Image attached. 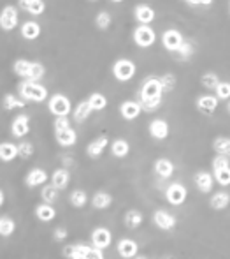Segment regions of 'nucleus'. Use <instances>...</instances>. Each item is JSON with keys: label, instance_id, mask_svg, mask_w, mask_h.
I'll use <instances>...</instances> for the list:
<instances>
[{"label": "nucleus", "instance_id": "obj_1", "mask_svg": "<svg viewBox=\"0 0 230 259\" xmlns=\"http://www.w3.org/2000/svg\"><path fill=\"white\" fill-rule=\"evenodd\" d=\"M18 94L27 103H44L47 99L46 87L41 85L39 81H30V79H25L18 85Z\"/></svg>", "mask_w": 230, "mask_h": 259}, {"label": "nucleus", "instance_id": "obj_2", "mask_svg": "<svg viewBox=\"0 0 230 259\" xmlns=\"http://www.w3.org/2000/svg\"><path fill=\"white\" fill-rule=\"evenodd\" d=\"M163 94H165L163 87L160 83V78H156V76H148L141 83V90H139L141 99H162Z\"/></svg>", "mask_w": 230, "mask_h": 259}, {"label": "nucleus", "instance_id": "obj_3", "mask_svg": "<svg viewBox=\"0 0 230 259\" xmlns=\"http://www.w3.org/2000/svg\"><path fill=\"white\" fill-rule=\"evenodd\" d=\"M111 71H112V76H114L118 81L125 83V81H130V79L136 76L137 65L134 64L132 60H129V58H120V60L114 62Z\"/></svg>", "mask_w": 230, "mask_h": 259}, {"label": "nucleus", "instance_id": "obj_4", "mask_svg": "<svg viewBox=\"0 0 230 259\" xmlns=\"http://www.w3.org/2000/svg\"><path fill=\"white\" fill-rule=\"evenodd\" d=\"M47 109L49 113H53L54 116H69L72 111V104L71 99L64 94H54V96L49 97L47 101Z\"/></svg>", "mask_w": 230, "mask_h": 259}, {"label": "nucleus", "instance_id": "obj_5", "mask_svg": "<svg viewBox=\"0 0 230 259\" xmlns=\"http://www.w3.org/2000/svg\"><path fill=\"white\" fill-rule=\"evenodd\" d=\"M132 37L139 48H149V46H153L156 41V34L151 28V25H137V27L134 28Z\"/></svg>", "mask_w": 230, "mask_h": 259}, {"label": "nucleus", "instance_id": "obj_6", "mask_svg": "<svg viewBox=\"0 0 230 259\" xmlns=\"http://www.w3.org/2000/svg\"><path fill=\"white\" fill-rule=\"evenodd\" d=\"M186 196H188V191L183 184L180 182H174V184H169L165 187V198L167 201L172 206H181L186 201Z\"/></svg>", "mask_w": 230, "mask_h": 259}, {"label": "nucleus", "instance_id": "obj_7", "mask_svg": "<svg viewBox=\"0 0 230 259\" xmlns=\"http://www.w3.org/2000/svg\"><path fill=\"white\" fill-rule=\"evenodd\" d=\"M183 42H185V37L181 35L180 30H176V28H167V30L162 34L163 48H165L167 52H170V53L180 52V48L183 46Z\"/></svg>", "mask_w": 230, "mask_h": 259}, {"label": "nucleus", "instance_id": "obj_8", "mask_svg": "<svg viewBox=\"0 0 230 259\" xmlns=\"http://www.w3.org/2000/svg\"><path fill=\"white\" fill-rule=\"evenodd\" d=\"M18 23H20V11H18V7L14 6L4 7L2 14H0V27H2V30L6 32L14 30L18 27Z\"/></svg>", "mask_w": 230, "mask_h": 259}, {"label": "nucleus", "instance_id": "obj_9", "mask_svg": "<svg viewBox=\"0 0 230 259\" xmlns=\"http://www.w3.org/2000/svg\"><path fill=\"white\" fill-rule=\"evenodd\" d=\"M153 222L156 224V228H160L162 231H172L176 228L178 221L172 213H169L167 210H156L153 213Z\"/></svg>", "mask_w": 230, "mask_h": 259}, {"label": "nucleus", "instance_id": "obj_10", "mask_svg": "<svg viewBox=\"0 0 230 259\" xmlns=\"http://www.w3.org/2000/svg\"><path fill=\"white\" fill-rule=\"evenodd\" d=\"M148 131H149V136H151L153 140H158V141L167 140V138H169V133H170L167 120H162V118L151 120V122H149Z\"/></svg>", "mask_w": 230, "mask_h": 259}, {"label": "nucleus", "instance_id": "obj_11", "mask_svg": "<svg viewBox=\"0 0 230 259\" xmlns=\"http://www.w3.org/2000/svg\"><path fill=\"white\" fill-rule=\"evenodd\" d=\"M112 242V235L107 228H95L92 231V245L97 249L104 250L111 245Z\"/></svg>", "mask_w": 230, "mask_h": 259}, {"label": "nucleus", "instance_id": "obj_12", "mask_svg": "<svg viewBox=\"0 0 230 259\" xmlns=\"http://www.w3.org/2000/svg\"><path fill=\"white\" fill-rule=\"evenodd\" d=\"M30 131V116L28 115H18L11 123V134L14 138H25Z\"/></svg>", "mask_w": 230, "mask_h": 259}, {"label": "nucleus", "instance_id": "obj_13", "mask_svg": "<svg viewBox=\"0 0 230 259\" xmlns=\"http://www.w3.org/2000/svg\"><path fill=\"white\" fill-rule=\"evenodd\" d=\"M218 97L216 96H211V94H204V96L197 97V109L204 115H213L214 111L218 109Z\"/></svg>", "mask_w": 230, "mask_h": 259}, {"label": "nucleus", "instance_id": "obj_14", "mask_svg": "<svg viewBox=\"0 0 230 259\" xmlns=\"http://www.w3.org/2000/svg\"><path fill=\"white\" fill-rule=\"evenodd\" d=\"M134 18L139 21V25H151L156 18V13L148 4H139L136 9H134Z\"/></svg>", "mask_w": 230, "mask_h": 259}, {"label": "nucleus", "instance_id": "obj_15", "mask_svg": "<svg viewBox=\"0 0 230 259\" xmlns=\"http://www.w3.org/2000/svg\"><path fill=\"white\" fill-rule=\"evenodd\" d=\"M107 147H111L107 136H98L88 143V147H86V155H88L90 159H98V157L104 154Z\"/></svg>", "mask_w": 230, "mask_h": 259}, {"label": "nucleus", "instance_id": "obj_16", "mask_svg": "<svg viewBox=\"0 0 230 259\" xmlns=\"http://www.w3.org/2000/svg\"><path fill=\"white\" fill-rule=\"evenodd\" d=\"M116 249H118V254L123 259H134L139 254V245L132 238H122L118 242V245H116Z\"/></svg>", "mask_w": 230, "mask_h": 259}, {"label": "nucleus", "instance_id": "obj_17", "mask_svg": "<svg viewBox=\"0 0 230 259\" xmlns=\"http://www.w3.org/2000/svg\"><path fill=\"white\" fill-rule=\"evenodd\" d=\"M47 182V173L42 167H34L27 173L25 177V185L27 187H39V185H46Z\"/></svg>", "mask_w": 230, "mask_h": 259}, {"label": "nucleus", "instance_id": "obj_18", "mask_svg": "<svg viewBox=\"0 0 230 259\" xmlns=\"http://www.w3.org/2000/svg\"><path fill=\"white\" fill-rule=\"evenodd\" d=\"M193 182H195V187L199 189L200 192H204V194L213 191L214 178H213V175L207 173V171H199V173L193 177Z\"/></svg>", "mask_w": 230, "mask_h": 259}, {"label": "nucleus", "instance_id": "obj_19", "mask_svg": "<svg viewBox=\"0 0 230 259\" xmlns=\"http://www.w3.org/2000/svg\"><path fill=\"white\" fill-rule=\"evenodd\" d=\"M141 111L142 108L139 104V101H125V103H122V106H120V115L125 120H129V122L136 120L141 115Z\"/></svg>", "mask_w": 230, "mask_h": 259}, {"label": "nucleus", "instance_id": "obj_20", "mask_svg": "<svg viewBox=\"0 0 230 259\" xmlns=\"http://www.w3.org/2000/svg\"><path fill=\"white\" fill-rule=\"evenodd\" d=\"M153 169H155L156 177H160L162 180H169L170 177L174 175V164L170 162L169 159H158L155 162V166H153Z\"/></svg>", "mask_w": 230, "mask_h": 259}, {"label": "nucleus", "instance_id": "obj_21", "mask_svg": "<svg viewBox=\"0 0 230 259\" xmlns=\"http://www.w3.org/2000/svg\"><path fill=\"white\" fill-rule=\"evenodd\" d=\"M20 32H21V37L23 39H27V41H35V39L41 35V25H39L37 21L28 20L21 25Z\"/></svg>", "mask_w": 230, "mask_h": 259}, {"label": "nucleus", "instance_id": "obj_22", "mask_svg": "<svg viewBox=\"0 0 230 259\" xmlns=\"http://www.w3.org/2000/svg\"><path fill=\"white\" fill-rule=\"evenodd\" d=\"M20 7L32 16H41L46 11L44 0H20Z\"/></svg>", "mask_w": 230, "mask_h": 259}, {"label": "nucleus", "instance_id": "obj_23", "mask_svg": "<svg viewBox=\"0 0 230 259\" xmlns=\"http://www.w3.org/2000/svg\"><path fill=\"white\" fill-rule=\"evenodd\" d=\"M54 140H56L58 145H62V147H72V145H76V141H78V134H76V131L72 129V127H69V129L65 131H58V133H54Z\"/></svg>", "mask_w": 230, "mask_h": 259}, {"label": "nucleus", "instance_id": "obj_24", "mask_svg": "<svg viewBox=\"0 0 230 259\" xmlns=\"http://www.w3.org/2000/svg\"><path fill=\"white\" fill-rule=\"evenodd\" d=\"M90 247L83 245V243H74V245H65L64 256L67 259H86Z\"/></svg>", "mask_w": 230, "mask_h": 259}, {"label": "nucleus", "instance_id": "obj_25", "mask_svg": "<svg viewBox=\"0 0 230 259\" xmlns=\"http://www.w3.org/2000/svg\"><path fill=\"white\" fill-rule=\"evenodd\" d=\"M69 180H71V175H69L67 167H58V169H54L53 175H51V184H53L54 187L60 189V191L67 187Z\"/></svg>", "mask_w": 230, "mask_h": 259}, {"label": "nucleus", "instance_id": "obj_26", "mask_svg": "<svg viewBox=\"0 0 230 259\" xmlns=\"http://www.w3.org/2000/svg\"><path fill=\"white\" fill-rule=\"evenodd\" d=\"M228 205H230V194L225 191L214 192L209 199V206L213 208V210H225Z\"/></svg>", "mask_w": 230, "mask_h": 259}, {"label": "nucleus", "instance_id": "obj_27", "mask_svg": "<svg viewBox=\"0 0 230 259\" xmlns=\"http://www.w3.org/2000/svg\"><path fill=\"white\" fill-rule=\"evenodd\" d=\"M35 217L41 222H51L56 217V210L49 203H41V205H37V208H35Z\"/></svg>", "mask_w": 230, "mask_h": 259}, {"label": "nucleus", "instance_id": "obj_28", "mask_svg": "<svg viewBox=\"0 0 230 259\" xmlns=\"http://www.w3.org/2000/svg\"><path fill=\"white\" fill-rule=\"evenodd\" d=\"M92 111H93V108L90 106L88 99H86V101H81V103L76 104L74 111H72V116H74L76 122L81 123V122H85V120H88V116L92 115Z\"/></svg>", "mask_w": 230, "mask_h": 259}, {"label": "nucleus", "instance_id": "obj_29", "mask_svg": "<svg viewBox=\"0 0 230 259\" xmlns=\"http://www.w3.org/2000/svg\"><path fill=\"white\" fill-rule=\"evenodd\" d=\"M27 106V101L21 99V97H16L14 94H6L2 99V108L6 111H14V109H21Z\"/></svg>", "mask_w": 230, "mask_h": 259}, {"label": "nucleus", "instance_id": "obj_30", "mask_svg": "<svg viewBox=\"0 0 230 259\" xmlns=\"http://www.w3.org/2000/svg\"><path fill=\"white\" fill-rule=\"evenodd\" d=\"M111 154L114 157H118V159H123V157H127L130 154V145L127 140H123V138H120V140H114L111 141Z\"/></svg>", "mask_w": 230, "mask_h": 259}, {"label": "nucleus", "instance_id": "obj_31", "mask_svg": "<svg viewBox=\"0 0 230 259\" xmlns=\"http://www.w3.org/2000/svg\"><path fill=\"white\" fill-rule=\"evenodd\" d=\"M213 150L216 155H223L230 159V138L227 136H218L213 140Z\"/></svg>", "mask_w": 230, "mask_h": 259}, {"label": "nucleus", "instance_id": "obj_32", "mask_svg": "<svg viewBox=\"0 0 230 259\" xmlns=\"http://www.w3.org/2000/svg\"><path fill=\"white\" fill-rule=\"evenodd\" d=\"M123 222H125V226L129 229H137L139 226L144 222V215H142V211H139V210H129L125 213Z\"/></svg>", "mask_w": 230, "mask_h": 259}, {"label": "nucleus", "instance_id": "obj_33", "mask_svg": "<svg viewBox=\"0 0 230 259\" xmlns=\"http://www.w3.org/2000/svg\"><path fill=\"white\" fill-rule=\"evenodd\" d=\"M92 205L93 208H97V210H105V208H109L112 205V196L104 191L95 192V196L92 198Z\"/></svg>", "mask_w": 230, "mask_h": 259}, {"label": "nucleus", "instance_id": "obj_34", "mask_svg": "<svg viewBox=\"0 0 230 259\" xmlns=\"http://www.w3.org/2000/svg\"><path fill=\"white\" fill-rule=\"evenodd\" d=\"M16 157H18V145H13L9 141L0 145V159H2V162H11Z\"/></svg>", "mask_w": 230, "mask_h": 259}, {"label": "nucleus", "instance_id": "obj_35", "mask_svg": "<svg viewBox=\"0 0 230 259\" xmlns=\"http://www.w3.org/2000/svg\"><path fill=\"white\" fill-rule=\"evenodd\" d=\"M221 83L220 76L216 72H204L202 78H200V85L206 90H216V87Z\"/></svg>", "mask_w": 230, "mask_h": 259}, {"label": "nucleus", "instance_id": "obj_36", "mask_svg": "<svg viewBox=\"0 0 230 259\" xmlns=\"http://www.w3.org/2000/svg\"><path fill=\"white\" fill-rule=\"evenodd\" d=\"M30 67H32V62L25 60V58H20V60L14 62L13 71H14V74L20 76V78L28 79V74H30Z\"/></svg>", "mask_w": 230, "mask_h": 259}, {"label": "nucleus", "instance_id": "obj_37", "mask_svg": "<svg viewBox=\"0 0 230 259\" xmlns=\"http://www.w3.org/2000/svg\"><path fill=\"white\" fill-rule=\"evenodd\" d=\"M69 201H71V205L74 208H83L88 203V194L85 191H81V189H76L69 196Z\"/></svg>", "mask_w": 230, "mask_h": 259}, {"label": "nucleus", "instance_id": "obj_38", "mask_svg": "<svg viewBox=\"0 0 230 259\" xmlns=\"http://www.w3.org/2000/svg\"><path fill=\"white\" fill-rule=\"evenodd\" d=\"M88 103L93 108V111H102V109L107 108V97L100 92H93L92 96L88 97Z\"/></svg>", "mask_w": 230, "mask_h": 259}, {"label": "nucleus", "instance_id": "obj_39", "mask_svg": "<svg viewBox=\"0 0 230 259\" xmlns=\"http://www.w3.org/2000/svg\"><path fill=\"white\" fill-rule=\"evenodd\" d=\"M174 55L178 57V60L188 62L190 58H192L193 55H195V46H193L192 41H186V39H185V42H183V46L180 48V52H176Z\"/></svg>", "mask_w": 230, "mask_h": 259}, {"label": "nucleus", "instance_id": "obj_40", "mask_svg": "<svg viewBox=\"0 0 230 259\" xmlns=\"http://www.w3.org/2000/svg\"><path fill=\"white\" fill-rule=\"evenodd\" d=\"M58 191H60V189L54 187L53 184L44 185V187H42V191H41V198H42V201H44V203H49V205H53V203H56V199H58Z\"/></svg>", "mask_w": 230, "mask_h": 259}, {"label": "nucleus", "instance_id": "obj_41", "mask_svg": "<svg viewBox=\"0 0 230 259\" xmlns=\"http://www.w3.org/2000/svg\"><path fill=\"white\" fill-rule=\"evenodd\" d=\"M14 229H16V222H14L9 215H4V217L0 219V235H2L4 238H7V236L13 235Z\"/></svg>", "mask_w": 230, "mask_h": 259}, {"label": "nucleus", "instance_id": "obj_42", "mask_svg": "<svg viewBox=\"0 0 230 259\" xmlns=\"http://www.w3.org/2000/svg\"><path fill=\"white\" fill-rule=\"evenodd\" d=\"M46 74V67L41 64V62H32L30 67V74H28V79L30 81H41Z\"/></svg>", "mask_w": 230, "mask_h": 259}, {"label": "nucleus", "instance_id": "obj_43", "mask_svg": "<svg viewBox=\"0 0 230 259\" xmlns=\"http://www.w3.org/2000/svg\"><path fill=\"white\" fill-rule=\"evenodd\" d=\"M160 83H162V87H163V92L169 94V92H172V90L176 89L178 79H176V76H174L172 72H165V74L160 76Z\"/></svg>", "mask_w": 230, "mask_h": 259}, {"label": "nucleus", "instance_id": "obj_44", "mask_svg": "<svg viewBox=\"0 0 230 259\" xmlns=\"http://www.w3.org/2000/svg\"><path fill=\"white\" fill-rule=\"evenodd\" d=\"M111 23H112V18L107 11H100V13L95 16V25H97V28H100V30H107V28L111 27Z\"/></svg>", "mask_w": 230, "mask_h": 259}, {"label": "nucleus", "instance_id": "obj_45", "mask_svg": "<svg viewBox=\"0 0 230 259\" xmlns=\"http://www.w3.org/2000/svg\"><path fill=\"white\" fill-rule=\"evenodd\" d=\"M139 104H141L142 111L153 113L162 106V99H141V97H139Z\"/></svg>", "mask_w": 230, "mask_h": 259}, {"label": "nucleus", "instance_id": "obj_46", "mask_svg": "<svg viewBox=\"0 0 230 259\" xmlns=\"http://www.w3.org/2000/svg\"><path fill=\"white\" fill-rule=\"evenodd\" d=\"M32 155H34V145H32L30 141H21V143L18 145V157H21V159H30Z\"/></svg>", "mask_w": 230, "mask_h": 259}, {"label": "nucleus", "instance_id": "obj_47", "mask_svg": "<svg viewBox=\"0 0 230 259\" xmlns=\"http://www.w3.org/2000/svg\"><path fill=\"white\" fill-rule=\"evenodd\" d=\"M214 180H216L221 187H227V185H230V167L214 171Z\"/></svg>", "mask_w": 230, "mask_h": 259}, {"label": "nucleus", "instance_id": "obj_48", "mask_svg": "<svg viewBox=\"0 0 230 259\" xmlns=\"http://www.w3.org/2000/svg\"><path fill=\"white\" fill-rule=\"evenodd\" d=\"M216 97L221 101H228L230 99V81H221L220 85L216 87Z\"/></svg>", "mask_w": 230, "mask_h": 259}, {"label": "nucleus", "instance_id": "obj_49", "mask_svg": "<svg viewBox=\"0 0 230 259\" xmlns=\"http://www.w3.org/2000/svg\"><path fill=\"white\" fill-rule=\"evenodd\" d=\"M225 167H230V159H228V157H223V155L214 157V159H213V171L225 169Z\"/></svg>", "mask_w": 230, "mask_h": 259}, {"label": "nucleus", "instance_id": "obj_50", "mask_svg": "<svg viewBox=\"0 0 230 259\" xmlns=\"http://www.w3.org/2000/svg\"><path fill=\"white\" fill-rule=\"evenodd\" d=\"M53 127H54V133H58V131H65V129L71 127V120H69V116H56V118H54Z\"/></svg>", "mask_w": 230, "mask_h": 259}, {"label": "nucleus", "instance_id": "obj_51", "mask_svg": "<svg viewBox=\"0 0 230 259\" xmlns=\"http://www.w3.org/2000/svg\"><path fill=\"white\" fill-rule=\"evenodd\" d=\"M67 236H69V231L65 228H56V229H54V233H53V238L56 240V242H65V240H67Z\"/></svg>", "mask_w": 230, "mask_h": 259}, {"label": "nucleus", "instance_id": "obj_52", "mask_svg": "<svg viewBox=\"0 0 230 259\" xmlns=\"http://www.w3.org/2000/svg\"><path fill=\"white\" fill-rule=\"evenodd\" d=\"M86 259H104V256H102V250L97 249V247H90L88 254H86Z\"/></svg>", "mask_w": 230, "mask_h": 259}, {"label": "nucleus", "instance_id": "obj_53", "mask_svg": "<svg viewBox=\"0 0 230 259\" xmlns=\"http://www.w3.org/2000/svg\"><path fill=\"white\" fill-rule=\"evenodd\" d=\"M190 6H211L213 0H186Z\"/></svg>", "mask_w": 230, "mask_h": 259}, {"label": "nucleus", "instance_id": "obj_54", "mask_svg": "<svg viewBox=\"0 0 230 259\" xmlns=\"http://www.w3.org/2000/svg\"><path fill=\"white\" fill-rule=\"evenodd\" d=\"M4 203H6V194L0 192V205H4Z\"/></svg>", "mask_w": 230, "mask_h": 259}, {"label": "nucleus", "instance_id": "obj_55", "mask_svg": "<svg viewBox=\"0 0 230 259\" xmlns=\"http://www.w3.org/2000/svg\"><path fill=\"white\" fill-rule=\"evenodd\" d=\"M71 159H72V157H69V155H67V157H64V162H65V164H67V166H69V164H71V162H72V160H71Z\"/></svg>", "mask_w": 230, "mask_h": 259}, {"label": "nucleus", "instance_id": "obj_56", "mask_svg": "<svg viewBox=\"0 0 230 259\" xmlns=\"http://www.w3.org/2000/svg\"><path fill=\"white\" fill-rule=\"evenodd\" d=\"M227 111H228V115H230V99L227 101Z\"/></svg>", "mask_w": 230, "mask_h": 259}, {"label": "nucleus", "instance_id": "obj_57", "mask_svg": "<svg viewBox=\"0 0 230 259\" xmlns=\"http://www.w3.org/2000/svg\"><path fill=\"white\" fill-rule=\"evenodd\" d=\"M134 259H148V257H146V256H136Z\"/></svg>", "mask_w": 230, "mask_h": 259}, {"label": "nucleus", "instance_id": "obj_58", "mask_svg": "<svg viewBox=\"0 0 230 259\" xmlns=\"http://www.w3.org/2000/svg\"><path fill=\"white\" fill-rule=\"evenodd\" d=\"M111 2H114V4H120V2H123V0H111Z\"/></svg>", "mask_w": 230, "mask_h": 259}, {"label": "nucleus", "instance_id": "obj_59", "mask_svg": "<svg viewBox=\"0 0 230 259\" xmlns=\"http://www.w3.org/2000/svg\"><path fill=\"white\" fill-rule=\"evenodd\" d=\"M228 13H230V2H228Z\"/></svg>", "mask_w": 230, "mask_h": 259}, {"label": "nucleus", "instance_id": "obj_60", "mask_svg": "<svg viewBox=\"0 0 230 259\" xmlns=\"http://www.w3.org/2000/svg\"><path fill=\"white\" fill-rule=\"evenodd\" d=\"M90 2H97V0H90Z\"/></svg>", "mask_w": 230, "mask_h": 259}]
</instances>
